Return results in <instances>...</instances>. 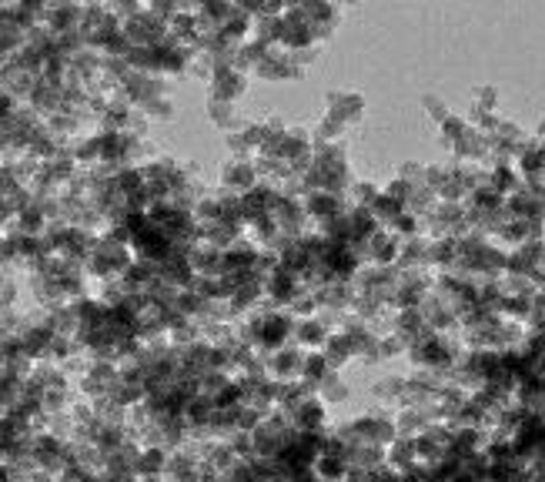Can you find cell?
Returning a JSON list of instances; mask_svg holds the SVG:
<instances>
[{"instance_id":"6da1fadb","label":"cell","mask_w":545,"mask_h":482,"mask_svg":"<svg viewBox=\"0 0 545 482\" xmlns=\"http://www.w3.org/2000/svg\"><path fill=\"white\" fill-rule=\"evenodd\" d=\"M261 178H258V168L251 157H227L218 171V188L231 194H248L251 188H258Z\"/></svg>"},{"instance_id":"7a4b0ae2","label":"cell","mask_w":545,"mask_h":482,"mask_svg":"<svg viewBox=\"0 0 545 482\" xmlns=\"http://www.w3.org/2000/svg\"><path fill=\"white\" fill-rule=\"evenodd\" d=\"M248 91V74L238 71L234 64L231 67H214L211 74V97L214 101H227V104H238Z\"/></svg>"},{"instance_id":"3957f363","label":"cell","mask_w":545,"mask_h":482,"mask_svg":"<svg viewBox=\"0 0 545 482\" xmlns=\"http://www.w3.org/2000/svg\"><path fill=\"white\" fill-rule=\"evenodd\" d=\"M328 117H335L338 124L352 128L361 117V97L352 94V91H331L328 94Z\"/></svg>"},{"instance_id":"277c9868","label":"cell","mask_w":545,"mask_h":482,"mask_svg":"<svg viewBox=\"0 0 545 482\" xmlns=\"http://www.w3.org/2000/svg\"><path fill=\"white\" fill-rule=\"evenodd\" d=\"M207 117H211V124H218V128H225L227 135L231 131H238L241 124H245V117L238 111V104H227V101H207Z\"/></svg>"},{"instance_id":"5b68a950","label":"cell","mask_w":545,"mask_h":482,"mask_svg":"<svg viewBox=\"0 0 545 482\" xmlns=\"http://www.w3.org/2000/svg\"><path fill=\"white\" fill-rule=\"evenodd\" d=\"M425 107H429V114H432L438 124H445V121L451 117V111L442 104V101H438V97H425Z\"/></svg>"}]
</instances>
